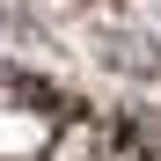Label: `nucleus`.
Returning <instances> with one entry per match:
<instances>
[{"label":"nucleus","instance_id":"1","mask_svg":"<svg viewBox=\"0 0 161 161\" xmlns=\"http://www.w3.org/2000/svg\"><path fill=\"white\" fill-rule=\"evenodd\" d=\"M0 161H161L110 110H88L44 80L0 73Z\"/></svg>","mask_w":161,"mask_h":161}]
</instances>
